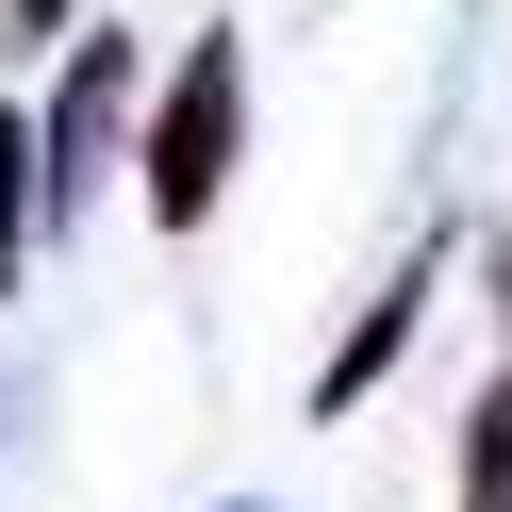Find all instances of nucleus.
<instances>
[{"mask_svg":"<svg viewBox=\"0 0 512 512\" xmlns=\"http://www.w3.org/2000/svg\"><path fill=\"white\" fill-rule=\"evenodd\" d=\"M232 149H248V50L199 34V50L166 67V100H149V215L199 232V215L232 199Z\"/></svg>","mask_w":512,"mask_h":512,"instance_id":"1","label":"nucleus"},{"mask_svg":"<svg viewBox=\"0 0 512 512\" xmlns=\"http://www.w3.org/2000/svg\"><path fill=\"white\" fill-rule=\"evenodd\" d=\"M34 265V116H0V281Z\"/></svg>","mask_w":512,"mask_h":512,"instance_id":"5","label":"nucleus"},{"mask_svg":"<svg viewBox=\"0 0 512 512\" xmlns=\"http://www.w3.org/2000/svg\"><path fill=\"white\" fill-rule=\"evenodd\" d=\"M232 512H265V496H232Z\"/></svg>","mask_w":512,"mask_h":512,"instance_id":"6","label":"nucleus"},{"mask_svg":"<svg viewBox=\"0 0 512 512\" xmlns=\"http://www.w3.org/2000/svg\"><path fill=\"white\" fill-rule=\"evenodd\" d=\"M463 512H512V380L463 413Z\"/></svg>","mask_w":512,"mask_h":512,"instance_id":"4","label":"nucleus"},{"mask_svg":"<svg viewBox=\"0 0 512 512\" xmlns=\"http://www.w3.org/2000/svg\"><path fill=\"white\" fill-rule=\"evenodd\" d=\"M413 314H430V248H413L397 281H380L364 298V331L331 347V364H314V413H347V397H380V380H397V347H413Z\"/></svg>","mask_w":512,"mask_h":512,"instance_id":"3","label":"nucleus"},{"mask_svg":"<svg viewBox=\"0 0 512 512\" xmlns=\"http://www.w3.org/2000/svg\"><path fill=\"white\" fill-rule=\"evenodd\" d=\"M116 149H133V50L83 34V50H67V100L34 116V215H83V199L116 182Z\"/></svg>","mask_w":512,"mask_h":512,"instance_id":"2","label":"nucleus"}]
</instances>
